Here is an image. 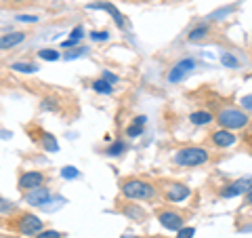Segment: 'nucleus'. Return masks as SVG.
I'll return each instance as SVG.
<instances>
[{"mask_svg": "<svg viewBox=\"0 0 252 238\" xmlns=\"http://www.w3.org/2000/svg\"><path fill=\"white\" fill-rule=\"evenodd\" d=\"M120 192L126 200H152V198H156L158 190L145 179L128 177L120 181Z\"/></svg>", "mask_w": 252, "mask_h": 238, "instance_id": "f257e3e1", "label": "nucleus"}, {"mask_svg": "<svg viewBox=\"0 0 252 238\" xmlns=\"http://www.w3.org/2000/svg\"><path fill=\"white\" fill-rule=\"evenodd\" d=\"M210 160V152L206 148L200 146H185L179 148L175 156H172V162L179 166H202Z\"/></svg>", "mask_w": 252, "mask_h": 238, "instance_id": "f03ea898", "label": "nucleus"}, {"mask_svg": "<svg viewBox=\"0 0 252 238\" xmlns=\"http://www.w3.org/2000/svg\"><path fill=\"white\" fill-rule=\"evenodd\" d=\"M217 122L223 126V129L233 131V129H244V126L250 122V118H248V114L244 112V110L233 108V106H227V108H220L219 110Z\"/></svg>", "mask_w": 252, "mask_h": 238, "instance_id": "7ed1b4c3", "label": "nucleus"}, {"mask_svg": "<svg viewBox=\"0 0 252 238\" xmlns=\"http://www.w3.org/2000/svg\"><path fill=\"white\" fill-rule=\"evenodd\" d=\"M13 228H15V232H19L21 236H36L44 230V224H42L40 217L34 215V213H21V215L15 219Z\"/></svg>", "mask_w": 252, "mask_h": 238, "instance_id": "20e7f679", "label": "nucleus"}, {"mask_svg": "<svg viewBox=\"0 0 252 238\" xmlns=\"http://www.w3.org/2000/svg\"><path fill=\"white\" fill-rule=\"evenodd\" d=\"M156 217H158V221H160L164 228L172 230V232H179V230L183 228V224H185L183 215L177 213L175 209H158L156 211Z\"/></svg>", "mask_w": 252, "mask_h": 238, "instance_id": "39448f33", "label": "nucleus"}, {"mask_svg": "<svg viewBox=\"0 0 252 238\" xmlns=\"http://www.w3.org/2000/svg\"><path fill=\"white\" fill-rule=\"evenodd\" d=\"M44 181H46V175L42 171H26L19 175L17 186H19L21 192L26 194V192H32V190H36V188H42Z\"/></svg>", "mask_w": 252, "mask_h": 238, "instance_id": "423d86ee", "label": "nucleus"}, {"mask_svg": "<svg viewBox=\"0 0 252 238\" xmlns=\"http://www.w3.org/2000/svg\"><path fill=\"white\" fill-rule=\"evenodd\" d=\"M193 68H195V59H189V57H187V59L177 61L175 66L170 68V72H168V82H170V84L181 82L189 72H193Z\"/></svg>", "mask_w": 252, "mask_h": 238, "instance_id": "0eeeda50", "label": "nucleus"}, {"mask_svg": "<svg viewBox=\"0 0 252 238\" xmlns=\"http://www.w3.org/2000/svg\"><path fill=\"white\" fill-rule=\"evenodd\" d=\"M250 188H252V177H242V179L231 181L229 186H225L219 194H220V198H235V196L246 194Z\"/></svg>", "mask_w": 252, "mask_h": 238, "instance_id": "6e6552de", "label": "nucleus"}, {"mask_svg": "<svg viewBox=\"0 0 252 238\" xmlns=\"http://www.w3.org/2000/svg\"><path fill=\"white\" fill-rule=\"evenodd\" d=\"M189 194H191V190L185 184H168L164 188V198H166L168 202H181V200H185Z\"/></svg>", "mask_w": 252, "mask_h": 238, "instance_id": "1a4fd4ad", "label": "nucleus"}, {"mask_svg": "<svg viewBox=\"0 0 252 238\" xmlns=\"http://www.w3.org/2000/svg\"><path fill=\"white\" fill-rule=\"evenodd\" d=\"M210 144L215 148H229L235 144V135L229 129H223V126H220L219 131L210 133Z\"/></svg>", "mask_w": 252, "mask_h": 238, "instance_id": "9d476101", "label": "nucleus"}, {"mask_svg": "<svg viewBox=\"0 0 252 238\" xmlns=\"http://www.w3.org/2000/svg\"><path fill=\"white\" fill-rule=\"evenodd\" d=\"M86 9H94V11H97V9H103V11H107L109 15H112V19L116 21V26H118V28H120V30H124V28H126L122 13L118 11L112 2H93V4H86Z\"/></svg>", "mask_w": 252, "mask_h": 238, "instance_id": "9b49d317", "label": "nucleus"}, {"mask_svg": "<svg viewBox=\"0 0 252 238\" xmlns=\"http://www.w3.org/2000/svg\"><path fill=\"white\" fill-rule=\"evenodd\" d=\"M49 198H51V192L42 186V188H36V190H32V192H28L26 194V202L32 204V207H42Z\"/></svg>", "mask_w": 252, "mask_h": 238, "instance_id": "f8f14e48", "label": "nucleus"}, {"mask_svg": "<svg viewBox=\"0 0 252 238\" xmlns=\"http://www.w3.org/2000/svg\"><path fill=\"white\" fill-rule=\"evenodd\" d=\"M210 34H212V28L208 26V23H198V26L191 28V32H189V36H187V40L189 42H202V40H206Z\"/></svg>", "mask_w": 252, "mask_h": 238, "instance_id": "ddd939ff", "label": "nucleus"}, {"mask_svg": "<svg viewBox=\"0 0 252 238\" xmlns=\"http://www.w3.org/2000/svg\"><path fill=\"white\" fill-rule=\"evenodd\" d=\"M26 40V32H13V34H4L2 40H0V49L2 51H9L13 46H17L19 42Z\"/></svg>", "mask_w": 252, "mask_h": 238, "instance_id": "4468645a", "label": "nucleus"}, {"mask_svg": "<svg viewBox=\"0 0 252 238\" xmlns=\"http://www.w3.org/2000/svg\"><path fill=\"white\" fill-rule=\"evenodd\" d=\"M122 213L126 215V219H132V221H145L147 219V213L137 207L135 202H126V207L122 209Z\"/></svg>", "mask_w": 252, "mask_h": 238, "instance_id": "2eb2a0df", "label": "nucleus"}, {"mask_svg": "<svg viewBox=\"0 0 252 238\" xmlns=\"http://www.w3.org/2000/svg\"><path fill=\"white\" fill-rule=\"evenodd\" d=\"M189 120L195 126H204V124H210L212 120H217V116H212V112H206V110H198L189 116Z\"/></svg>", "mask_w": 252, "mask_h": 238, "instance_id": "dca6fc26", "label": "nucleus"}, {"mask_svg": "<svg viewBox=\"0 0 252 238\" xmlns=\"http://www.w3.org/2000/svg\"><path fill=\"white\" fill-rule=\"evenodd\" d=\"M40 146H42V150H46V152H57L59 150V144L55 141V137L49 133H44V131H42V137H40Z\"/></svg>", "mask_w": 252, "mask_h": 238, "instance_id": "f3484780", "label": "nucleus"}, {"mask_svg": "<svg viewBox=\"0 0 252 238\" xmlns=\"http://www.w3.org/2000/svg\"><path fill=\"white\" fill-rule=\"evenodd\" d=\"M93 91L103 93V95H109V93H114V86L109 84V80H105V78H99V80H94V82H93Z\"/></svg>", "mask_w": 252, "mask_h": 238, "instance_id": "a211bd4d", "label": "nucleus"}, {"mask_svg": "<svg viewBox=\"0 0 252 238\" xmlns=\"http://www.w3.org/2000/svg\"><path fill=\"white\" fill-rule=\"evenodd\" d=\"M11 70H15V72H26V74H34L36 72V66L34 63H28V61H17V63H13Z\"/></svg>", "mask_w": 252, "mask_h": 238, "instance_id": "6ab92c4d", "label": "nucleus"}, {"mask_svg": "<svg viewBox=\"0 0 252 238\" xmlns=\"http://www.w3.org/2000/svg\"><path fill=\"white\" fill-rule=\"evenodd\" d=\"M38 57L44 59V61H57L61 57V53L55 51V49H42V51H38Z\"/></svg>", "mask_w": 252, "mask_h": 238, "instance_id": "aec40b11", "label": "nucleus"}, {"mask_svg": "<svg viewBox=\"0 0 252 238\" xmlns=\"http://www.w3.org/2000/svg\"><path fill=\"white\" fill-rule=\"evenodd\" d=\"M122 152H126V144H124V141H114V144L105 150V154H109V156H120Z\"/></svg>", "mask_w": 252, "mask_h": 238, "instance_id": "412c9836", "label": "nucleus"}, {"mask_svg": "<svg viewBox=\"0 0 252 238\" xmlns=\"http://www.w3.org/2000/svg\"><path fill=\"white\" fill-rule=\"evenodd\" d=\"M220 61H223V66H229V68H238L240 61L233 57L231 53H223V57H220Z\"/></svg>", "mask_w": 252, "mask_h": 238, "instance_id": "4be33fe9", "label": "nucleus"}, {"mask_svg": "<svg viewBox=\"0 0 252 238\" xmlns=\"http://www.w3.org/2000/svg\"><path fill=\"white\" fill-rule=\"evenodd\" d=\"M141 133H143V124H137V122H132L128 129H126V135H128V137H139Z\"/></svg>", "mask_w": 252, "mask_h": 238, "instance_id": "5701e85b", "label": "nucleus"}, {"mask_svg": "<svg viewBox=\"0 0 252 238\" xmlns=\"http://www.w3.org/2000/svg\"><path fill=\"white\" fill-rule=\"evenodd\" d=\"M34 238H63V234L57 232V230H42V232L36 234Z\"/></svg>", "mask_w": 252, "mask_h": 238, "instance_id": "b1692460", "label": "nucleus"}, {"mask_svg": "<svg viewBox=\"0 0 252 238\" xmlns=\"http://www.w3.org/2000/svg\"><path fill=\"white\" fill-rule=\"evenodd\" d=\"M61 175L63 177H67V179H74V177H78L80 173H78L74 166H63V171H61Z\"/></svg>", "mask_w": 252, "mask_h": 238, "instance_id": "393cba45", "label": "nucleus"}, {"mask_svg": "<svg viewBox=\"0 0 252 238\" xmlns=\"http://www.w3.org/2000/svg\"><path fill=\"white\" fill-rule=\"evenodd\" d=\"M195 236V230L193 228H181L177 232V238H193Z\"/></svg>", "mask_w": 252, "mask_h": 238, "instance_id": "a878e982", "label": "nucleus"}, {"mask_svg": "<svg viewBox=\"0 0 252 238\" xmlns=\"http://www.w3.org/2000/svg\"><path fill=\"white\" fill-rule=\"evenodd\" d=\"M93 40H109V32H93Z\"/></svg>", "mask_w": 252, "mask_h": 238, "instance_id": "bb28decb", "label": "nucleus"}, {"mask_svg": "<svg viewBox=\"0 0 252 238\" xmlns=\"http://www.w3.org/2000/svg\"><path fill=\"white\" fill-rule=\"evenodd\" d=\"M6 211H13V204H11V200L2 198V215H6Z\"/></svg>", "mask_w": 252, "mask_h": 238, "instance_id": "cd10ccee", "label": "nucleus"}, {"mask_svg": "<svg viewBox=\"0 0 252 238\" xmlns=\"http://www.w3.org/2000/svg\"><path fill=\"white\" fill-rule=\"evenodd\" d=\"M244 204H246V207H252V188L244 194Z\"/></svg>", "mask_w": 252, "mask_h": 238, "instance_id": "c85d7f7f", "label": "nucleus"}, {"mask_svg": "<svg viewBox=\"0 0 252 238\" xmlns=\"http://www.w3.org/2000/svg\"><path fill=\"white\" fill-rule=\"evenodd\" d=\"M103 78H105V80H109V82H118V76L112 74V72H103Z\"/></svg>", "mask_w": 252, "mask_h": 238, "instance_id": "c756f323", "label": "nucleus"}, {"mask_svg": "<svg viewBox=\"0 0 252 238\" xmlns=\"http://www.w3.org/2000/svg\"><path fill=\"white\" fill-rule=\"evenodd\" d=\"M72 38H76V40H80V38H82V28L72 30Z\"/></svg>", "mask_w": 252, "mask_h": 238, "instance_id": "7c9ffc66", "label": "nucleus"}, {"mask_svg": "<svg viewBox=\"0 0 252 238\" xmlns=\"http://www.w3.org/2000/svg\"><path fill=\"white\" fill-rule=\"evenodd\" d=\"M242 104L246 106L248 110H252V95H248V97H244V99H242Z\"/></svg>", "mask_w": 252, "mask_h": 238, "instance_id": "2f4dec72", "label": "nucleus"}, {"mask_svg": "<svg viewBox=\"0 0 252 238\" xmlns=\"http://www.w3.org/2000/svg\"><path fill=\"white\" fill-rule=\"evenodd\" d=\"M132 122H137V124H143L145 126V116H135V120Z\"/></svg>", "mask_w": 252, "mask_h": 238, "instance_id": "473e14b6", "label": "nucleus"}, {"mask_svg": "<svg viewBox=\"0 0 252 238\" xmlns=\"http://www.w3.org/2000/svg\"><path fill=\"white\" fill-rule=\"evenodd\" d=\"M6 2H11V4H28L30 0H6Z\"/></svg>", "mask_w": 252, "mask_h": 238, "instance_id": "72a5a7b5", "label": "nucleus"}, {"mask_svg": "<svg viewBox=\"0 0 252 238\" xmlns=\"http://www.w3.org/2000/svg\"><path fill=\"white\" fill-rule=\"evenodd\" d=\"M78 40H76V38H69V40H65V42H63V46H74Z\"/></svg>", "mask_w": 252, "mask_h": 238, "instance_id": "f704fd0d", "label": "nucleus"}, {"mask_svg": "<svg viewBox=\"0 0 252 238\" xmlns=\"http://www.w3.org/2000/svg\"><path fill=\"white\" fill-rule=\"evenodd\" d=\"M19 21H36V17H26V15H19Z\"/></svg>", "mask_w": 252, "mask_h": 238, "instance_id": "c9c22d12", "label": "nucleus"}, {"mask_svg": "<svg viewBox=\"0 0 252 238\" xmlns=\"http://www.w3.org/2000/svg\"><path fill=\"white\" fill-rule=\"evenodd\" d=\"M128 2H143V0H128Z\"/></svg>", "mask_w": 252, "mask_h": 238, "instance_id": "e433bc0d", "label": "nucleus"}]
</instances>
